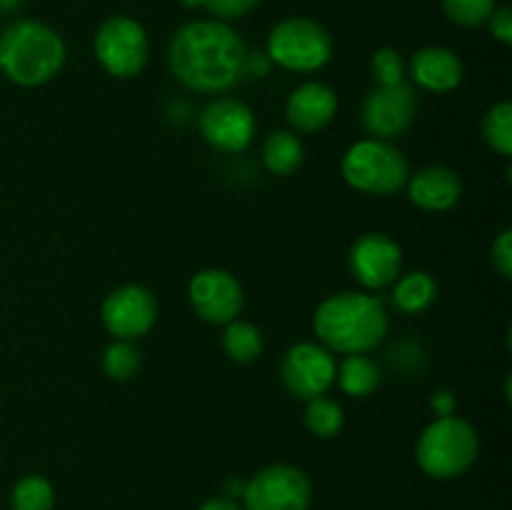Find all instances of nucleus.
<instances>
[{"label":"nucleus","instance_id":"1","mask_svg":"<svg viewBox=\"0 0 512 510\" xmlns=\"http://www.w3.org/2000/svg\"><path fill=\"white\" fill-rule=\"evenodd\" d=\"M245 40L223 20H193L168 45V68L195 93H225L238 85L248 65Z\"/></svg>","mask_w":512,"mask_h":510},{"label":"nucleus","instance_id":"2","mask_svg":"<svg viewBox=\"0 0 512 510\" xmlns=\"http://www.w3.org/2000/svg\"><path fill=\"white\" fill-rule=\"evenodd\" d=\"M313 328L328 350L345 355L368 353L388 335V310L378 295L345 290L318 305Z\"/></svg>","mask_w":512,"mask_h":510},{"label":"nucleus","instance_id":"3","mask_svg":"<svg viewBox=\"0 0 512 510\" xmlns=\"http://www.w3.org/2000/svg\"><path fill=\"white\" fill-rule=\"evenodd\" d=\"M65 43L40 20H15L0 33V70L23 88L45 85L63 70Z\"/></svg>","mask_w":512,"mask_h":510},{"label":"nucleus","instance_id":"4","mask_svg":"<svg viewBox=\"0 0 512 510\" xmlns=\"http://www.w3.org/2000/svg\"><path fill=\"white\" fill-rule=\"evenodd\" d=\"M480 453L478 430L458 415L435 418L425 425L415 445V458L425 475L450 480L463 475Z\"/></svg>","mask_w":512,"mask_h":510},{"label":"nucleus","instance_id":"5","mask_svg":"<svg viewBox=\"0 0 512 510\" xmlns=\"http://www.w3.org/2000/svg\"><path fill=\"white\" fill-rule=\"evenodd\" d=\"M345 183L365 195H393L405 188L410 178V165L403 150L390 140L365 138L350 145L340 163Z\"/></svg>","mask_w":512,"mask_h":510},{"label":"nucleus","instance_id":"6","mask_svg":"<svg viewBox=\"0 0 512 510\" xmlns=\"http://www.w3.org/2000/svg\"><path fill=\"white\" fill-rule=\"evenodd\" d=\"M268 58L293 73H313L333 58V38L310 18H285L270 30Z\"/></svg>","mask_w":512,"mask_h":510},{"label":"nucleus","instance_id":"7","mask_svg":"<svg viewBox=\"0 0 512 510\" xmlns=\"http://www.w3.org/2000/svg\"><path fill=\"white\" fill-rule=\"evenodd\" d=\"M95 58L113 78H135L148 65L150 45L145 28L128 15H113L95 33Z\"/></svg>","mask_w":512,"mask_h":510},{"label":"nucleus","instance_id":"8","mask_svg":"<svg viewBox=\"0 0 512 510\" xmlns=\"http://www.w3.org/2000/svg\"><path fill=\"white\" fill-rule=\"evenodd\" d=\"M418 115V95L410 83L378 85L363 100L360 123L370 138L398 140L413 128Z\"/></svg>","mask_w":512,"mask_h":510},{"label":"nucleus","instance_id":"9","mask_svg":"<svg viewBox=\"0 0 512 510\" xmlns=\"http://www.w3.org/2000/svg\"><path fill=\"white\" fill-rule=\"evenodd\" d=\"M313 488L295 465H268L245 483V510H308Z\"/></svg>","mask_w":512,"mask_h":510},{"label":"nucleus","instance_id":"10","mask_svg":"<svg viewBox=\"0 0 512 510\" xmlns=\"http://www.w3.org/2000/svg\"><path fill=\"white\" fill-rule=\"evenodd\" d=\"M100 318L115 340H138L158 320V300L143 285H120L103 300Z\"/></svg>","mask_w":512,"mask_h":510},{"label":"nucleus","instance_id":"11","mask_svg":"<svg viewBox=\"0 0 512 510\" xmlns=\"http://www.w3.org/2000/svg\"><path fill=\"white\" fill-rule=\"evenodd\" d=\"M188 298L200 320L213 325H228L238 320L245 295L238 278L223 268H205L193 275Z\"/></svg>","mask_w":512,"mask_h":510},{"label":"nucleus","instance_id":"12","mask_svg":"<svg viewBox=\"0 0 512 510\" xmlns=\"http://www.w3.org/2000/svg\"><path fill=\"white\" fill-rule=\"evenodd\" d=\"M335 370L338 365H335L330 350L325 345L305 340V343H295L285 353L280 375H283V385L288 388V393L300 400H310L328 393L330 385L335 383Z\"/></svg>","mask_w":512,"mask_h":510},{"label":"nucleus","instance_id":"13","mask_svg":"<svg viewBox=\"0 0 512 510\" xmlns=\"http://www.w3.org/2000/svg\"><path fill=\"white\" fill-rule=\"evenodd\" d=\"M200 135L220 153H243L255 135V115L243 100L218 98L198 118Z\"/></svg>","mask_w":512,"mask_h":510},{"label":"nucleus","instance_id":"14","mask_svg":"<svg viewBox=\"0 0 512 510\" xmlns=\"http://www.w3.org/2000/svg\"><path fill=\"white\" fill-rule=\"evenodd\" d=\"M348 265L355 280L365 288H388L403 270V250L390 235L363 233L350 248Z\"/></svg>","mask_w":512,"mask_h":510},{"label":"nucleus","instance_id":"15","mask_svg":"<svg viewBox=\"0 0 512 510\" xmlns=\"http://www.w3.org/2000/svg\"><path fill=\"white\" fill-rule=\"evenodd\" d=\"M338 113V95L330 85L310 80L298 85L285 103V120L295 133H318Z\"/></svg>","mask_w":512,"mask_h":510},{"label":"nucleus","instance_id":"16","mask_svg":"<svg viewBox=\"0 0 512 510\" xmlns=\"http://www.w3.org/2000/svg\"><path fill=\"white\" fill-rule=\"evenodd\" d=\"M405 185H408L410 200L428 213H445L463 198V180L453 168H445V165L418 170Z\"/></svg>","mask_w":512,"mask_h":510},{"label":"nucleus","instance_id":"17","mask_svg":"<svg viewBox=\"0 0 512 510\" xmlns=\"http://www.w3.org/2000/svg\"><path fill=\"white\" fill-rule=\"evenodd\" d=\"M410 75L413 83L430 93H450L458 88L465 78V65L450 48L443 45H428L420 48L410 60Z\"/></svg>","mask_w":512,"mask_h":510},{"label":"nucleus","instance_id":"18","mask_svg":"<svg viewBox=\"0 0 512 510\" xmlns=\"http://www.w3.org/2000/svg\"><path fill=\"white\" fill-rule=\"evenodd\" d=\"M438 298V285L433 275L425 270H413V273L398 275L393 283V305L403 315H418L428 310Z\"/></svg>","mask_w":512,"mask_h":510},{"label":"nucleus","instance_id":"19","mask_svg":"<svg viewBox=\"0 0 512 510\" xmlns=\"http://www.w3.org/2000/svg\"><path fill=\"white\" fill-rule=\"evenodd\" d=\"M305 160L303 140L293 130H273L263 143V163L273 175H293Z\"/></svg>","mask_w":512,"mask_h":510},{"label":"nucleus","instance_id":"20","mask_svg":"<svg viewBox=\"0 0 512 510\" xmlns=\"http://www.w3.org/2000/svg\"><path fill=\"white\" fill-rule=\"evenodd\" d=\"M335 380H338L340 390L353 398H368L378 390L380 385V368L373 358L365 353L345 355L340 368L335 370Z\"/></svg>","mask_w":512,"mask_h":510},{"label":"nucleus","instance_id":"21","mask_svg":"<svg viewBox=\"0 0 512 510\" xmlns=\"http://www.w3.org/2000/svg\"><path fill=\"white\" fill-rule=\"evenodd\" d=\"M263 335L253 323L245 320H233L223 330V350L233 363H253L263 355Z\"/></svg>","mask_w":512,"mask_h":510},{"label":"nucleus","instance_id":"22","mask_svg":"<svg viewBox=\"0 0 512 510\" xmlns=\"http://www.w3.org/2000/svg\"><path fill=\"white\" fill-rule=\"evenodd\" d=\"M305 403L308 405H305L303 420H305V428H308L310 433L328 440V438H335V435L343 430L345 413L333 398H328V395H318V398H310L305 400Z\"/></svg>","mask_w":512,"mask_h":510},{"label":"nucleus","instance_id":"23","mask_svg":"<svg viewBox=\"0 0 512 510\" xmlns=\"http://www.w3.org/2000/svg\"><path fill=\"white\" fill-rule=\"evenodd\" d=\"M143 355L133 340H113L103 353V373L115 383L133 380L140 373Z\"/></svg>","mask_w":512,"mask_h":510},{"label":"nucleus","instance_id":"24","mask_svg":"<svg viewBox=\"0 0 512 510\" xmlns=\"http://www.w3.org/2000/svg\"><path fill=\"white\" fill-rule=\"evenodd\" d=\"M55 490L43 475H25L15 483L10 505L13 510H53Z\"/></svg>","mask_w":512,"mask_h":510},{"label":"nucleus","instance_id":"25","mask_svg":"<svg viewBox=\"0 0 512 510\" xmlns=\"http://www.w3.org/2000/svg\"><path fill=\"white\" fill-rule=\"evenodd\" d=\"M483 138L495 153L503 155V158H510L512 155V105L508 100L493 105V108L485 113Z\"/></svg>","mask_w":512,"mask_h":510},{"label":"nucleus","instance_id":"26","mask_svg":"<svg viewBox=\"0 0 512 510\" xmlns=\"http://www.w3.org/2000/svg\"><path fill=\"white\" fill-rule=\"evenodd\" d=\"M445 15L460 28H475L483 25L495 10V0H440Z\"/></svg>","mask_w":512,"mask_h":510},{"label":"nucleus","instance_id":"27","mask_svg":"<svg viewBox=\"0 0 512 510\" xmlns=\"http://www.w3.org/2000/svg\"><path fill=\"white\" fill-rule=\"evenodd\" d=\"M405 70H408V65L395 48H380L370 60V75L378 85L403 83Z\"/></svg>","mask_w":512,"mask_h":510},{"label":"nucleus","instance_id":"28","mask_svg":"<svg viewBox=\"0 0 512 510\" xmlns=\"http://www.w3.org/2000/svg\"><path fill=\"white\" fill-rule=\"evenodd\" d=\"M260 0H200L205 10L215 15L218 20H235L248 15L250 10L258 8Z\"/></svg>","mask_w":512,"mask_h":510},{"label":"nucleus","instance_id":"29","mask_svg":"<svg viewBox=\"0 0 512 510\" xmlns=\"http://www.w3.org/2000/svg\"><path fill=\"white\" fill-rule=\"evenodd\" d=\"M490 255H493V268L498 270L505 280H510L512 278V230L510 228H505L503 233L495 238Z\"/></svg>","mask_w":512,"mask_h":510},{"label":"nucleus","instance_id":"30","mask_svg":"<svg viewBox=\"0 0 512 510\" xmlns=\"http://www.w3.org/2000/svg\"><path fill=\"white\" fill-rule=\"evenodd\" d=\"M485 23L490 25V33H493V38H498L503 45L512 43V10L508 8V5H500V8H495Z\"/></svg>","mask_w":512,"mask_h":510},{"label":"nucleus","instance_id":"31","mask_svg":"<svg viewBox=\"0 0 512 510\" xmlns=\"http://www.w3.org/2000/svg\"><path fill=\"white\" fill-rule=\"evenodd\" d=\"M455 395L450 393V390H440V393L433 395V400H430V408L435 410V415L438 418H445V415H455Z\"/></svg>","mask_w":512,"mask_h":510},{"label":"nucleus","instance_id":"32","mask_svg":"<svg viewBox=\"0 0 512 510\" xmlns=\"http://www.w3.org/2000/svg\"><path fill=\"white\" fill-rule=\"evenodd\" d=\"M200 510H243V508H240L233 498H225V495H220V498L205 500V503L200 505Z\"/></svg>","mask_w":512,"mask_h":510},{"label":"nucleus","instance_id":"33","mask_svg":"<svg viewBox=\"0 0 512 510\" xmlns=\"http://www.w3.org/2000/svg\"><path fill=\"white\" fill-rule=\"evenodd\" d=\"M243 490H245V483L240 478H228L225 480V498H243Z\"/></svg>","mask_w":512,"mask_h":510},{"label":"nucleus","instance_id":"34","mask_svg":"<svg viewBox=\"0 0 512 510\" xmlns=\"http://www.w3.org/2000/svg\"><path fill=\"white\" fill-rule=\"evenodd\" d=\"M20 3L23 0H0V13H10V10L20 8Z\"/></svg>","mask_w":512,"mask_h":510}]
</instances>
